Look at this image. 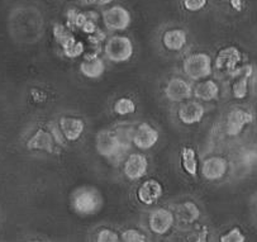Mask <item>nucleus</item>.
<instances>
[{
  "instance_id": "obj_1",
  "label": "nucleus",
  "mask_w": 257,
  "mask_h": 242,
  "mask_svg": "<svg viewBox=\"0 0 257 242\" xmlns=\"http://www.w3.org/2000/svg\"><path fill=\"white\" fill-rule=\"evenodd\" d=\"M71 204L75 212L81 216H93L103 207V197L95 188L84 186L74 193Z\"/></svg>"
},
{
  "instance_id": "obj_2",
  "label": "nucleus",
  "mask_w": 257,
  "mask_h": 242,
  "mask_svg": "<svg viewBox=\"0 0 257 242\" xmlns=\"http://www.w3.org/2000/svg\"><path fill=\"white\" fill-rule=\"evenodd\" d=\"M183 70L186 76L194 81L204 80L212 75L213 62L208 53H191L184 60Z\"/></svg>"
},
{
  "instance_id": "obj_3",
  "label": "nucleus",
  "mask_w": 257,
  "mask_h": 242,
  "mask_svg": "<svg viewBox=\"0 0 257 242\" xmlns=\"http://www.w3.org/2000/svg\"><path fill=\"white\" fill-rule=\"evenodd\" d=\"M133 51H135V47L130 37L117 35L105 40L104 53L109 61L115 62V64L130 61L133 56Z\"/></svg>"
},
{
  "instance_id": "obj_4",
  "label": "nucleus",
  "mask_w": 257,
  "mask_h": 242,
  "mask_svg": "<svg viewBox=\"0 0 257 242\" xmlns=\"http://www.w3.org/2000/svg\"><path fill=\"white\" fill-rule=\"evenodd\" d=\"M95 147L100 156L110 160L119 159L127 152V150L123 149L120 142L118 141L114 131L109 130H101L98 132L95 137Z\"/></svg>"
},
{
  "instance_id": "obj_5",
  "label": "nucleus",
  "mask_w": 257,
  "mask_h": 242,
  "mask_svg": "<svg viewBox=\"0 0 257 242\" xmlns=\"http://www.w3.org/2000/svg\"><path fill=\"white\" fill-rule=\"evenodd\" d=\"M103 22L106 30L117 32V31H125L130 28L132 16L130 11L122 6H114L111 8L103 12Z\"/></svg>"
},
{
  "instance_id": "obj_6",
  "label": "nucleus",
  "mask_w": 257,
  "mask_h": 242,
  "mask_svg": "<svg viewBox=\"0 0 257 242\" xmlns=\"http://www.w3.org/2000/svg\"><path fill=\"white\" fill-rule=\"evenodd\" d=\"M175 223V216L171 210L166 208H157L150 214L149 226L151 232L160 234H166L170 229L173 228Z\"/></svg>"
},
{
  "instance_id": "obj_7",
  "label": "nucleus",
  "mask_w": 257,
  "mask_h": 242,
  "mask_svg": "<svg viewBox=\"0 0 257 242\" xmlns=\"http://www.w3.org/2000/svg\"><path fill=\"white\" fill-rule=\"evenodd\" d=\"M165 95L174 103L186 101L193 96V86L181 77H173L165 86Z\"/></svg>"
},
{
  "instance_id": "obj_8",
  "label": "nucleus",
  "mask_w": 257,
  "mask_h": 242,
  "mask_svg": "<svg viewBox=\"0 0 257 242\" xmlns=\"http://www.w3.org/2000/svg\"><path fill=\"white\" fill-rule=\"evenodd\" d=\"M160 133L155 127L149 123H141L135 128L132 144L140 150H150L159 142Z\"/></svg>"
},
{
  "instance_id": "obj_9",
  "label": "nucleus",
  "mask_w": 257,
  "mask_h": 242,
  "mask_svg": "<svg viewBox=\"0 0 257 242\" xmlns=\"http://www.w3.org/2000/svg\"><path fill=\"white\" fill-rule=\"evenodd\" d=\"M228 171V161L222 156H210L200 166L203 178L209 181L220 180Z\"/></svg>"
},
{
  "instance_id": "obj_10",
  "label": "nucleus",
  "mask_w": 257,
  "mask_h": 242,
  "mask_svg": "<svg viewBox=\"0 0 257 242\" xmlns=\"http://www.w3.org/2000/svg\"><path fill=\"white\" fill-rule=\"evenodd\" d=\"M149 170V160L144 154H131L124 161L123 173L130 180H140Z\"/></svg>"
},
{
  "instance_id": "obj_11",
  "label": "nucleus",
  "mask_w": 257,
  "mask_h": 242,
  "mask_svg": "<svg viewBox=\"0 0 257 242\" xmlns=\"http://www.w3.org/2000/svg\"><path fill=\"white\" fill-rule=\"evenodd\" d=\"M204 113L205 109L202 103L189 99V100H186L185 103L180 105L178 110V117L184 125L191 126L200 122L204 117Z\"/></svg>"
},
{
  "instance_id": "obj_12",
  "label": "nucleus",
  "mask_w": 257,
  "mask_h": 242,
  "mask_svg": "<svg viewBox=\"0 0 257 242\" xmlns=\"http://www.w3.org/2000/svg\"><path fill=\"white\" fill-rule=\"evenodd\" d=\"M253 120V115L247 110L236 108L227 115V133L229 136H238L247 125Z\"/></svg>"
},
{
  "instance_id": "obj_13",
  "label": "nucleus",
  "mask_w": 257,
  "mask_h": 242,
  "mask_svg": "<svg viewBox=\"0 0 257 242\" xmlns=\"http://www.w3.org/2000/svg\"><path fill=\"white\" fill-rule=\"evenodd\" d=\"M162 197V185L156 179H149L141 184L137 190V198L141 203L152 205Z\"/></svg>"
},
{
  "instance_id": "obj_14",
  "label": "nucleus",
  "mask_w": 257,
  "mask_h": 242,
  "mask_svg": "<svg viewBox=\"0 0 257 242\" xmlns=\"http://www.w3.org/2000/svg\"><path fill=\"white\" fill-rule=\"evenodd\" d=\"M59 128L65 140L75 142L82 136L85 131V123L76 117H62L59 120Z\"/></svg>"
},
{
  "instance_id": "obj_15",
  "label": "nucleus",
  "mask_w": 257,
  "mask_h": 242,
  "mask_svg": "<svg viewBox=\"0 0 257 242\" xmlns=\"http://www.w3.org/2000/svg\"><path fill=\"white\" fill-rule=\"evenodd\" d=\"M242 55L237 47H225L220 50L215 59V66L218 70H224V71H234L237 65L241 62Z\"/></svg>"
},
{
  "instance_id": "obj_16",
  "label": "nucleus",
  "mask_w": 257,
  "mask_h": 242,
  "mask_svg": "<svg viewBox=\"0 0 257 242\" xmlns=\"http://www.w3.org/2000/svg\"><path fill=\"white\" fill-rule=\"evenodd\" d=\"M55 137L50 131L46 130H38L36 133L28 140L27 142V147L30 150H36V151H46V152H52L53 147H55Z\"/></svg>"
},
{
  "instance_id": "obj_17",
  "label": "nucleus",
  "mask_w": 257,
  "mask_h": 242,
  "mask_svg": "<svg viewBox=\"0 0 257 242\" xmlns=\"http://www.w3.org/2000/svg\"><path fill=\"white\" fill-rule=\"evenodd\" d=\"M186 43H188V35L180 28L166 31L162 36V45L169 51H181Z\"/></svg>"
},
{
  "instance_id": "obj_18",
  "label": "nucleus",
  "mask_w": 257,
  "mask_h": 242,
  "mask_svg": "<svg viewBox=\"0 0 257 242\" xmlns=\"http://www.w3.org/2000/svg\"><path fill=\"white\" fill-rule=\"evenodd\" d=\"M105 71V64L103 60L95 55L86 56V59L80 64V72L88 79H99Z\"/></svg>"
},
{
  "instance_id": "obj_19",
  "label": "nucleus",
  "mask_w": 257,
  "mask_h": 242,
  "mask_svg": "<svg viewBox=\"0 0 257 242\" xmlns=\"http://www.w3.org/2000/svg\"><path fill=\"white\" fill-rule=\"evenodd\" d=\"M193 95L203 101H212L219 96V85L214 80H205L193 88Z\"/></svg>"
},
{
  "instance_id": "obj_20",
  "label": "nucleus",
  "mask_w": 257,
  "mask_h": 242,
  "mask_svg": "<svg viewBox=\"0 0 257 242\" xmlns=\"http://www.w3.org/2000/svg\"><path fill=\"white\" fill-rule=\"evenodd\" d=\"M53 37H55L56 42L59 43L64 50V53L66 55L70 50L75 46L77 42L76 37L74 36L72 31L69 27L64 26V24H56L53 27Z\"/></svg>"
},
{
  "instance_id": "obj_21",
  "label": "nucleus",
  "mask_w": 257,
  "mask_h": 242,
  "mask_svg": "<svg viewBox=\"0 0 257 242\" xmlns=\"http://www.w3.org/2000/svg\"><path fill=\"white\" fill-rule=\"evenodd\" d=\"M199 218H200V209L194 202H184L178 207V219L181 223H194Z\"/></svg>"
},
{
  "instance_id": "obj_22",
  "label": "nucleus",
  "mask_w": 257,
  "mask_h": 242,
  "mask_svg": "<svg viewBox=\"0 0 257 242\" xmlns=\"http://www.w3.org/2000/svg\"><path fill=\"white\" fill-rule=\"evenodd\" d=\"M242 71L239 74V76L237 77V80L232 85V93L233 96L237 99H243L246 98L247 94H248V77L252 74V67L246 66L242 69Z\"/></svg>"
},
{
  "instance_id": "obj_23",
  "label": "nucleus",
  "mask_w": 257,
  "mask_h": 242,
  "mask_svg": "<svg viewBox=\"0 0 257 242\" xmlns=\"http://www.w3.org/2000/svg\"><path fill=\"white\" fill-rule=\"evenodd\" d=\"M181 165L185 173H188L190 176H196L198 174V160H196L195 151L191 147H184L181 150Z\"/></svg>"
},
{
  "instance_id": "obj_24",
  "label": "nucleus",
  "mask_w": 257,
  "mask_h": 242,
  "mask_svg": "<svg viewBox=\"0 0 257 242\" xmlns=\"http://www.w3.org/2000/svg\"><path fill=\"white\" fill-rule=\"evenodd\" d=\"M114 133H115V136H117L118 141L120 142L123 149H125L128 151L131 147V144H132L135 127H132L130 125H120L114 130Z\"/></svg>"
},
{
  "instance_id": "obj_25",
  "label": "nucleus",
  "mask_w": 257,
  "mask_h": 242,
  "mask_svg": "<svg viewBox=\"0 0 257 242\" xmlns=\"http://www.w3.org/2000/svg\"><path fill=\"white\" fill-rule=\"evenodd\" d=\"M114 112L119 115H128L136 112V103L130 98H119L114 103Z\"/></svg>"
},
{
  "instance_id": "obj_26",
  "label": "nucleus",
  "mask_w": 257,
  "mask_h": 242,
  "mask_svg": "<svg viewBox=\"0 0 257 242\" xmlns=\"http://www.w3.org/2000/svg\"><path fill=\"white\" fill-rule=\"evenodd\" d=\"M247 237L239 227H232L219 237V242H246Z\"/></svg>"
},
{
  "instance_id": "obj_27",
  "label": "nucleus",
  "mask_w": 257,
  "mask_h": 242,
  "mask_svg": "<svg viewBox=\"0 0 257 242\" xmlns=\"http://www.w3.org/2000/svg\"><path fill=\"white\" fill-rule=\"evenodd\" d=\"M120 239L123 242H146V236L138 229L130 228L120 234Z\"/></svg>"
},
{
  "instance_id": "obj_28",
  "label": "nucleus",
  "mask_w": 257,
  "mask_h": 242,
  "mask_svg": "<svg viewBox=\"0 0 257 242\" xmlns=\"http://www.w3.org/2000/svg\"><path fill=\"white\" fill-rule=\"evenodd\" d=\"M96 242H119V234L113 229L103 228L98 232Z\"/></svg>"
},
{
  "instance_id": "obj_29",
  "label": "nucleus",
  "mask_w": 257,
  "mask_h": 242,
  "mask_svg": "<svg viewBox=\"0 0 257 242\" xmlns=\"http://www.w3.org/2000/svg\"><path fill=\"white\" fill-rule=\"evenodd\" d=\"M208 0H183L184 8L189 12H199L205 8Z\"/></svg>"
},
{
  "instance_id": "obj_30",
  "label": "nucleus",
  "mask_w": 257,
  "mask_h": 242,
  "mask_svg": "<svg viewBox=\"0 0 257 242\" xmlns=\"http://www.w3.org/2000/svg\"><path fill=\"white\" fill-rule=\"evenodd\" d=\"M241 160L244 166L257 165V151L256 150H247L242 154Z\"/></svg>"
},
{
  "instance_id": "obj_31",
  "label": "nucleus",
  "mask_w": 257,
  "mask_h": 242,
  "mask_svg": "<svg viewBox=\"0 0 257 242\" xmlns=\"http://www.w3.org/2000/svg\"><path fill=\"white\" fill-rule=\"evenodd\" d=\"M105 40H106V35L103 32V31L99 30V28L94 33L89 35V41H90L91 43H94V45H100L101 41H105Z\"/></svg>"
},
{
  "instance_id": "obj_32",
  "label": "nucleus",
  "mask_w": 257,
  "mask_h": 242,
  "mask_svg": "<svg viewBox=\"0 0 257 242\" xmlns=\"http://www.w3.org/2000/svg\"><path fill=\"white\" fill-rule=\"evenodd\" d=\"M207 229L203 232H196L191 238H189L190 242H207Z\"/></svg>"
},
{
  "instance_id": "obj_33",
  "label": "nucleus",
  "mask_w": 257,
  "mask_h": 242,
  "mask_svg": "<svg viewBox=\"0 0 257 242\" xmlns=\"http://www.w3.org/2000/svg\"><path fill=\"white\" fill-rule=\"evenodd\" d=\"M113 0H84L85 4H88V6H99V7H104L110 4Z\"/></svg>"
},
{
  "instance_id": "obj_34",
  "label": "nucleus",
  "mask_w": 257,
  "mask_h": 242,
  "mask_svg": "<svg viewBox=\"0 0 257 242\" xmlns=\"http://www.w3.org/2000/svg\"><path fill=\"white\" fill-rule=\"evenodd\" d=\"M232 6H233L234 8H239V7H241V0H232Z\"/></svg>"
},
{
  "instance_id": "obj_35",
  "label": "nucleus",
  "mask_w": 257,
  "mask_h": 242,
  "mask_svg": "<svg viewBox=\"0 0 257 242\" xmlns=\"http://www.w3.org/2000/svg\"><path fill=\"white\" fill-rule=\"evenodd\" d=\"M27 242H42V241H38V239H32V241H27Z\"/></svg>"
},
{
  "instance_id": "obj_36",
  "label": "nucleus",
  "mask_w": 257,
  "mask_h": 242,
  "mask_svg": "<svg viewBox=\"0 0 257 242\" xmlns=\"http://www.w3.org/2000/svg\"><path fill=\"white\" fill-rule=\"evenodd\" d=\"M256 115H257V112H256Z\"/></svg>"
}]
</instances>
